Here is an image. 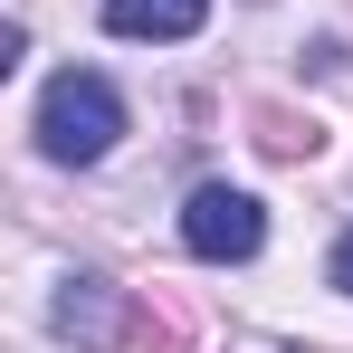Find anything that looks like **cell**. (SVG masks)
Segmentation results:
<instances>
[{
	"label": "cell",
	"instance_id": "cell-1",
	"mask_svg": "<svg viewBox=\"0 0 353 353\" xmlns=\"http://www.w3.org/2000/svg\"><path fill=\"white\" fill-rule=\"evenodd\" d=\"M115 134H124V96L96 67H58L48 96H39V153L48 163H105Z\"/></svg>",
	"mask_w": 353,
	"mask_h": 353
},
{
	"label": "cell",
	"instance_id": "cell-2",
	"mask_svg": "<svg viewBox=\"0 0 353 353\" xmlns=\"http://www.w3.org/2000/svg\"><path fill=\"white\" fill-rule=\"evenodd\" d=\"M181 248H191V258H220V268H230V258H258V248H268V210H258L248 191H230V181H201L191 210H181Z\"/></svg>",
	"mask_w": 353,
	"mask_h": 353
},
{
	"label": "cell",
	"instance_id": "cell-3",
	"mask_svg": "<svg viewBox=\"0 0 353 353\" xmlns=\"http://www.w3.org/2000/svg\"><path fill=\"white\" fill-rule=\"evenodd\" d=\"M201 19H210V0H105L115 39H191Z\"/></svg>",
	"mask_w": 353,
	"mask_h": 353
},
{
	"label": "cell",
	"instance_id": "cell-4",
	"mask_svg": "<svg viewBox=\"0 0 353 353\" xmlns=\"http://www.w3.org/2000/svg\"><path fill=\"white\" fill-rule=\"evenodd\" d=\"M48 325L67 344H115V287L105 277H67V296L48 305Z\"/></svg>",
	"mask_w": 353,
	"mask_h": 353
},
{
	"label": "cell",
	"instance_id": "cell-5",
	"mask_svg": "<svg viewBox=\"0 0 353 353\" xmlns=\"http://www.w3.org/2000/svg\"><path fill=\"white\" fill-rule=\"evenodd\" d=\"M325 277H334V287H344V296H353V230H344V239H334V258H325Z\"/></svg>",
	"mask_w": 353,
	"mask_h": 353
}]
</instances>
